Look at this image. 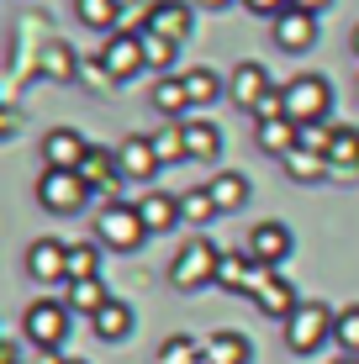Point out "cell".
<instances>
[{"mask_svg": "<svg viewBox=\"0 0 359 364\" xmlns=\"http://www.w3.org/2000/svg\"><path fill=\"white\" fill-rule=\"evenodd\" d=\"M143 237H154V232H148L138 200H106V206H101V217H95V243H101V248L132 254V248H143Z\"/></svg>", "mask_w": 359, "mask_h": 364, "instance_id": "obj_1", "label": "cell"}, {"mask_svg": "<svg viewBox=\"0 0 359 364\" xmlns=\"http://www.w3.org/2000/svg\"><path fill=\"white\" fill-rule=\"evenodd\" d=\"M217 269H222V254H217L212 237H185V248L175 254V264H169V285L185 291V296H195V291H206V285L217 280Z\"/></svg>", "mask_w": 359, "mask_h": 364, "instance_id": "obj_2", "label": "cell"}, {"mask_svg": "<svg viewBox=\"0 0 359 364\" xmlns=\"http://www.w3.org/2000/svg\"><path fill=\"white\" fill-rule=\"evenodd\" d=\"M333 328H338V311L323 306V301H301L296 317L286 322V348L296 359H312L323 343H333Z\"/></svg>", "mask_w": 359, "mask_h": 364, "instance_id": "obj_3", "label": "cell"}, {"mask_svg": "<svg viewBox=\"0 0 359 364\" xmlns=\"http://www.w3.org/2000/svg\"><path fill=\"white\" fill-rule=\"evenodd\" d=\"M69 317L74 311L64 306V301H32L27 311H21V338H27L32 348H43V354H58L64 348V338H69Z\"/></svg>", "mask_w": 359, "mask_h": 364, "instance_id": "obj_4", "label": "cell"}, {"mask_svg": "<svg viewBox=\"0 0 359 364\" xmlns=\"http://www.w3.org/2000/svg\"><path fill=\"white\" fill-rule=\"evenodd\" d=\"M286 90V111L296 127H317V122H328L333 111V85L323 80V74H296L291 85H280Z\"/></svg>", "mask_w": 359, "mask_h": 364, "instance_id": "obj_5", "label": "cell"}, {"mask_svg": "<svg viewBox=\"0 0 359 364\" xmlns=\"http://www.w3.org/2000/svg\"><path fill=\"white\" fill-rule=\"evenodd\" d=\"M37 200H43L53 217H74V211H85V200H90V185H85L80 169H43Z\"/></svg>", "mask_w": 359, "mask_h": 364, "instance_id": "obj_6", "label": "cell"}, {"mask_svg": "<svg viewBox=\"0 0 359 364\" xmlns=\"http://www.w3.org/2000/svg\"><path fill=\"white\" fill-rule=\"evenodd\" d=\"M243 254H249L254 264H264V269H280V264L296 254V232L286 228V222H254V232H249V243H243Z\"/></svg>", "mask_w": 359, "mask_h": 364, "instance_id": "obj_7", "label": "cell"}, {"mask_svg": "<svg viewBox=\"0 0 359 364\" xmlns=\"http://www.w3.org/2000/svg\"><path fill=\"white\" fill-rule=\"evenodd\" d=\"M101 69H106L111 85H122V80H132V74H143V69H148L143 37H138V32H111L106 48H101Z\"/></svg>", "mask_w": 359, "mask_h": 364, "instance_id": "obj_8", "label": "cell"}, {"mask_svg": "<svg viewBox=\"0 0 359 364\" xmlns=\"http://www.w3.org/2000/svg\"><path fill=\"white\" fill-rule=\"evenodd\" d=\"M27 274L37 285H69V243L37 237V243L27 248Z\"/></svg>", "mask_w": 359, "mask_h": 364, "instance_id": "obj_9", "label": "cell"}, {"mask_svg": "<svg viewBox=\"0 0 359 364\" xmlns=\"http://www.w3.org/2000/svg\"><path fill=\"white\" fill-rule=\"evenodd\" d=\"M117 169H122V180H138L148 185L159 169H164V159L154 154V137H127V143H117Z\"/></svg>", "mask_w": 359, "mask_h": 364, "instance_id": "obj_10", "label": "cell"}, {"mask_svg": "<svg viewBox=\"0 0 359 364\" xmlns=\"http://www.w3.org/2000/svg\"><path fill=\"white\" fill-rule=\"evenodd\" d=\"M269 32H275V48H280V53H306V48L317 43V16H312V11L286 6Z\"/></svg>", "mask_w": 359, "mask_h": 364, "instance_id": "obj_11", "label": "cell"}, {"mask_svg": "<svg viewBox=\"0 0 359 364\" xmlns=\"http://www.w3.org/2000/svg\"><path fill=\"white\" fill-rule=\"evenodd\" d=\"M264 264H254L249 254H222V269H217V285L222 291H232V296H259V285H264Z\"/></svg>", "mask_w": 359, "mask_h": 364, "instance_id": "obj_12", "label": "cell"}, {"mask_svg": "<svg viewBox=\"0 0 359 364\" xmlns=\"http://www.w3.org/2000/svg\"><path fill=\"white\" fill-rule=\"evenodd\" d=\"M43 159H48V169H85L90 143H85L74 127H53V132L43 137Z\"/></svg>", "mask_w": 359, "mask_h": 364, "instance_id": "obj_13", "label": "cell"}, {"mask_svg": "<svg viewBox=\"0 0 359 364\" xmlns=\"http://www.w3.org/2000/svg\"><path fill=\"white\" fill-rule=\"evenodd\" d=\"M227 95H232V100H238V106L254 117V111H259V100H264V95H275V85H269V69H264V64H254V58H249V64H238V69H232Z\"/></svg>", "mask_w": 359, "mask_h": 364, "instance_id": "obj_14", "label": "cell"}, {"mask_svg": "<svg viewBox=\"0 0 359 364\" xmlns=\"http://www.w3.org/2000/svg\"><path fill=\"white\" fill-rule=\"evenodd\" d=\"M254 306L264 311V317H275V322H291L296 306H301V301H296V280H286V274L269 269L264 285H259V296H254Z\"/></svg>", "mask_w": 359, "mask_h": 364, "instance_id": "obj_15", "label": "cell"}, {"mask_svg": "<svg viewBox=\"0 0 359 364\" xmlns=\"http://www.w3.org/2000/svg\"><path fill=\"white\" fill-rule=\"evenodd\" d=\"M191 6L185 0H154L148 6V27L143 32H159V37H169V43H185L191 37Z\"/></svg>", "mask_w": 359, "mask_h": 364, "instance_id": "obj_16", "label": "cell"}, {"mask_svg": "<svg viewBox=\"0 0 359 364\" xmlns=\"http://www.w3.org/2000/svg\"><path fill=\"white\" fill-rule=\"evenodd\" d=\"M90 328H95V338H101V343H127L132 328H138V317H132L127 301H106V306L90 317Z\"/></svg>", "mask_w": 359, "mask_h": 364, "instance_id": "obj_17", "label": "cell"}, {"mask_svg": "<svg viewBox=\"0 0 359 364\" xmlns=\"http://www.w3.org/2000/svg\"><path fill=\"white\" fill-rule=\"evenodd\" d=\"M254 137H259V148H264V154H275V159H286L291 148H301V127H296L291 117H275V122H254Z\"/></svg>", "mask_w": 359, "mask_h": 364, "instance_id": "obj_18", "label": "cell"}, {"mask_svg": "<svg viewBox=\"0 0 359 364\" xmlns=\"http://www.w3.org/2000/svg\"><path fill=\"white\" fill-rule=\"evenodd\" d=\"M106 301H111L106 280H69V285H64V306L74 311V317H85V322H90Z\"/></svg>", "mask_w": 359, "mask_h": 364, "instance_id": "obj_19", "label": "cell"}, {"mask_svg": "<svg viewBox=\"0 0 359 364\" xmlns=\"http://www.w3.org/2000/svg\"><path fill=\"white\" fill-rule=\"evenodd\" d=\"M280 169H286L296 185H312V180H328V174H333L328 154H317V148H291V154L280 159Z\"/></svg>", "mask_w": 359, "mask_h": 364, "instance_id": "obj_20", "label": "cell"}, {"mask_svg": "<svg viewBox=\"0 0 359 364\" xmlns=\"http://www.w3.org/2000/svg\"><path fill=\"white\" fill-rule=\"evenodd\" d=\"M138 211H143V222H148V232H169L180 217V196H164V191H148L138 196Z\"/></svg>", "mask_w": 359, "mask_h": 364, "instance_id": "obj_21", "label": "cell"}, {"mask_svg": "<svg viewBox=\"0 0 359 364\" xmlns=\"http://www.w3.org/2000/svg\"><path fill=\"white\" fill-rule=\"evenodd\" d=\"M206 364H254V343L243 333H212L206 338Z\"/></svg>", "mask_w": 359, "mask_h": 364, "instance_id": "obj_22", "label": "cell"}, {"mask_svg": "<svg viewBox=\"0 0 359 364\" xmlns=\"http://www.w3.org/2000/svg\"><path fill=\"white\" fill-rule=\"evenodd\" d=\"M185 154H191V159H206V164H212V159L222 154V132H217L206 117H185Z\"/></svg>", "mask_w": 359, "mask_h": 364, "instance_id": "obj_23", "label": "cell"}, {"mask_svg": "<svg viewBox=\"0 0 359 364\" xmlns=\"http://www.w3.org/2000/svg\"><path fill=\"white\" fill-rule=\"evenodd\" d=\"M74 16L85 21L90 32H122L117 21H122V0H74Z\"/></svg>", "mask_w": 359, "mask_h": 364, "instance_id": "obj_24", "label": "cell"}, {"mask_svg": "<svg viewBox=\"0 0 359 364\" xmlns=\"http://www.w3.org/2000/svg\"><path fill=\"white\" fill-rule=\"evenodd\" d=\"M328 164H333V174H343V180H354V174H359V132H354V127H338V132H333Z\"/></svg>", "mask_w": 359, "mask_h": 364, "instance_id": "obj_25", "label": "cell"}, {"mask_svg": "<svg viewBox=\"0 0 359 364\" xmlns=\"http://www.w3.org/2000/svg\"><path fill=\"white\" fill-rule=\"evenodd\" d=\"M154 106L164 111V117L195 111V106H191V90H185V74H159V85H154Z\"/></svg>", "mask_w": 359, "mask_h": 364, "instance_id": "obj_26", "label": "cell"}, {"mask_svg": "<svg viewBox=\"0 0 359 364\" xmlns=\"http://www.w3.org/2000/svg\"><path fill=\"white\" fill-rule=\"evenodd\" d=\"M180 217L191 222V228H206L212 217H222V211H217V196H212V185H195V191H180Z\"/></svg>", "mask_w": 359, "mask_h": 364, "instance_id": "obj_27", "label": "cell"}, {"mask_svg": "<svg viewBox=\"0 0 359 364\" xmlns=\"http://www.w3.org/2000/svg\"><path fill=\"white\" fill-rule=\"evenodd\" d=\"M212 196H217V211L227 217V211H238L249 200V180L238 169H222V174H212Z\"/></svg>", "mask_w": 359, "mask_h": 364, "instance_id": "obj_28", "label": "cell"}, {"mask_svg": "<svg viewBox=\"0 0 359 364\" xmlns=\"http://www.w3.org/2000/svg\"><path fill=\"white\" fill-rule=\"evenodd\" d=\"M69 280H101V243H69Z\"/></svg>", "mask_w": 359, "mask_h": 364, "instance_id": "obj_29", "label": "cell"}, {"mask_svg": "<svg viewBox=\"0 0 359 364\" xmlns=\"http://www.w3.org/2000/svg\"><path fill=\"white\" fill-rule=\"evenodd\" d=\"M154 137V154L164 159V164H175V159H191L185 154V122H164L159 132H148Z\"/></svg>", "mask_w": 359, "mask_h": 364, "instance_id": "obj_30", "label": "cell"}, {"mask_svg": "<svg viewBox=\"0 0 359 364\" xmlns=\"http://www.w3.org/2000/svg\"><path fill=\"white\" fill-rule=\"evenodd\" d=\"M159 364H206V343H195V338H164L159 343Z\"/></svg>", "mask_w": 359, "mask_h": 364, "instance_id": "obj_31", "label": "cell"}, {"mask_svg": "<svg viewBox=\"0 0 359 364\" xmlns=\"http://www.w3.org/2000/svg\"><path fill=\"white\" fill-rule=\"evenodd\" d=\"M143 37V53H148V69H164V74H180L175 69V53H180V43H169V37H159V32H138Z\"/></svg>", "mask_w": 359, "mask_h": 364, "instance_id": "obj_32", "label": "cell"}, {"mask_svg": "<svg viewBox=\"0 0 359 364\" xmlns=\"http://www.w3.org/2000/svg\"><path fill=\"white\" fill-rule=\"evenodd\" d=\"M180 74H185V90H191V106H212L222 95V80L212 69H180Z\"/></svg>", "mask_w": 359, "mask_h": 364, "instance_id": "obj_33", "label": "cell"}, {"mask_svg": "<svg viewBox=\"0 0 359 364\" xmlns=\"http://www.w3.org/2000/svg\"><path fill=\"white\" fill-rule=\"evenodd\" d=\"M85 185H90V191H95V185H111V180H117V148H111V154H106V148H90V159H85Z\"/></svg>", "mask_w": 359, "mask_h": 364, "instance_id": "obj_34", "label": "cell"}, {"mask_svg": "<svg viewBox=\"0 0 359 364\" xmlns=\"http://www.w3.org/2000/svg\"><path fill=\"white\" fill-rule=\"evenodd\" d=\"M333 343H338L349 359H359V306H343V311H338V328H333Z\"/></svg>", "mask_w": 359, "mask_h": 364, "instance_id": "obj_35", "label": "cell"}, {"mask_svg": "<svg viewBox=\"0 0 359 364\" xmlns=\"http://www.w3.org/2000/svg\"><path fill=\"white\" fill-rule=\"evenodd\" d=\"M69 64H74V53H69L64 43H53V48H48V74H53V80H69V74H74Z\"/></svg>", "mask_w": 359, "mask_h": 364, "instance_id": "obj_36", "label": "cell"}, {"mask_svg": "<svg viewBox=\"0 0 359 364\" xmlns=\"http://www.w3.org/2000/svg\"><path fill=\"white\" fill-rule=\"evenodd\" d=\"M238 6H243V11H254V16H269V21H275L280 11L291 6V0H238Z\"/></svg>", "mask_w": 359, "mask_h": 364, "instance_id": "obj_37", "label": "cell"}, {"mask_svg": "<svg viewBox=\"0 0 359 364\" xmlns=\"http://www.w3.org/2000/svg\"><path fill=\"white\" fill-rule=\"evenodd\" d=\"M291 6H296V11H312V16H317V11H328L333 0H291Z\"/></svg>", "mask_w": 359, "mask_h": 364, "instance_id": "obj_38", "label": "cell"}, {"mask_svg": "<svg viewBox=\"0 0 359 364\" xmlns=\"http://www.w3.org/2000/svg\"><path fill=\"white\" fill-rule=\"evenodd\" d=\"M195 6H201V11H227L232 0H195Z\"/></svg>", "mask_w": 359, "mask_h": 364, "instance_id": "obj_39", "label": "cell"}, {"mask_svg": "<svg viewBox=\"0 0 359 364\" xmlns=\"http://www.w3.org/2000/svg\"><path fill=\"white\" fill-rule=\"evenodd\" d=\"M354 53H359V27H354Z\"/></svg>", "mask_w": 359, "mask_h": 364, "instance_id": "obj_40", "label": "cell"}, {"mask_svg": "<svg viewBox=\"0 0 359 364\" xmlns=\"http://www.w3.org/2000/svg\"><path fill=\"white\" fill-rule=\"evenodd\" d=\"M64 364H85V359H64Z\"/></svg>", "mask_w": 359, "mask_h": 364, "instance_id": "obj_41", "label": "cell"}, {"mask_svg": "<svg viewBox=\"0 0 359 364\" xmlns=\"http://www.w3.org/2000/svg\"><path fill=\"white\" fill-rule=\"evenodd\" d=\"M343 364H359V359H343Z\"/></svg>", "mask_w": 359, "mask_h": 364, "instance_id": "obj_42", "label": "cell"}]
</instances>
